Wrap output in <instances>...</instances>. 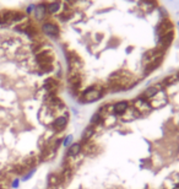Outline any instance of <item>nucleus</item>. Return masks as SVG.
<instances>
[{
	"label": "nucleus",
	"instance_id": "nucleus-1",
	"mask_svg": "<svg viewBox=\"0 0 179 189\" xmlns=\"http://www.w3.org/2000/svg\"><path fill=\"white\" fill-rule=\"evenodd\" d=\"M103 96H104V87L103 86H98V85L90 86L81 93L80 102H82V103L96 102V101L101 100Z\"/></svg>",
	"mask_w": 179,
	"mask_h": 189
},
{
	"label": "nucleus",
	"instance_id": "nucleus-2",
	"mask_svg": "<svg viewBox=\"0 0 179 189\" xmlns=\"http://www.w3.org/2000/svg\"><path fill=\"white\" fill-rule=\"evenodd\" d=\"M36 60L39 65V68L42 69V71L48 72L53 70V60H54V55L51 51H42L39 52L36 56Z\"/></svg>",
	"mask_w": 179,
	"mask_h": 189
},
{
	"label": "nucleus",
	"instance_id": "nucleus-3",
	"mask_svg": "<svg viewBox=\"0 0 179 189\" xmlns=\"http://www.w3.org/2000/svg\"><path fill=\"white\" fill-rule=\"evenodd\" d=\"M134 108L139 112L140 114V117H141V114H149L151 111H152V107H151V103L150 101L147 100H145L144 97H137L136 100H134L133 104H131Z\"/></svg>",
	"mask_w": 179,
	"mask_h": 189
},
{
	"label": "nucleus",
	"instance_id": "nucleus-4",
	"mask_svg": "<svg viewBox=\"0 0 179 189\" xmlns=\"http://www.w3.org/2000/svg\"><path fill=\"white\" fill-rule=\"evenodd\" d=\"M68 122H69V114H68V112H64V116H59V117L53 119L52 128H53L54 131H56V133H60V131H63L65 128H66Z\"/></svg>",
	"mask_w": 179,
	"mask_h": 189
},
{
	"label": "nucleus",
	"instance_id": "nucleus-5",
	"mask_svg": "<svg viewBox=\"0 0 179 189\" xmlns=\"http://www.w3.org/2000/svg\"><path fill=\"white\" fill-rule=\"evenodd\" d=\"M42 32L44 35L53 37V38H58L59 33H60V30L58 27V25H55L53 22H44L42 25Z\"/></svg>",
	"mask_w": 179,
	"mask_h": 189
},
{
	"label": "nucleus",
	"instance_id": "nucleus-6",
	"mask_svg": "<svg viewBox=\"0 0 179 189\" xmlns=\"http://www.w3.org/2000/svg\"><path fill=\"white\" fill-rule=\"evenodd\" d=\"M173 28H174V26H173L172 21L168 20V19H163V21H162L157 27V33L161 37L163 35L169 33V32H173Z\"/></svg>",
	"mask_w": 179,
	"mask_h": 189
},
{
	"label": "nucleus",
	"instance_id": "nucleus-7",
	"mask_svg": "<svg viewBox=\"0 0 179 189\" xmlns=\"http://www.w3.org/2000/svg\"><path fill=\"white\" fill-rule=\"evenodd\" d=\"M68 80H69V84L71 86V91L77 92L80 90V86H81V76H80V74L76 72V71L70 72Z\"/></svg>",
	"mask_w": 179,
	"mask_h": 189
},
{
	"label": "nucleus",
	"instance_id": "nucleus-8",
	"mask_svg": "<svg viewBox=\"0 0 179 189\" xmlns=\"http://www.w3.org/2000/svg\"><path fill=\"white\" fill-rule=\"evenodd\" d=\"M129 102L128 101H119L113 104V114L117 117H121L123 114L129 109Z\"/></svg>",
	"mask_w": 179,
	"mask_h": 189
},
{
	"label": "nucleus",
	"instance_id": "nucleus-9",
	"mask_svg": "<svg viewBox=\"0 0 179 189\" xmlns=\"http://www.w3.org/2000/svg\"><path fill=\"white\" fill-rule=\"evenodd\" d=\"M173 38H174V33L173 32H169V33L167 35H163V36H161L160 39H158V47L161 49H163V51H166V49L170 46V43L173 42Z\"/></svg>",
	"mask_w": 179,
	"mask_h": 189
},
{
	"label": "nucleus",
	"instance_id": "nucleus-10",
	"mask_svg": "<svg viewBox=\"0 0 179 189\" xmlns=\"http://www.w3.org/2000/svg\"><path fill=\"white\" fill-rule=\"evenodd\" d=\"M82 152V144L81 143H72V145L68 149V157H76Z\"/></svg>",
	"mask_w": 179,
	"mask_h": 189
},
{
	"label": "nucleus",
	"instance_id": "nucleus-11",
	"mask_svg": "<svg viewBox=\"0 0 179 189\" xmlns=\"http://www.w3.org/2000/svg\"><path fill=\"white\" fill-rule=\"evenodd\" d=\"M160 90H161V88H160V86H158V85H157V86H151V87H147V88H146L145 91L142 92L141 97H144L145 100H147V101H151L152 98L158 93Z\"/></svg>",
	"mask_w": 179,
	"mask_h": 189
},
{
	"label": "nucleus",
	"instance_id": "nucleus-12",
	"mask_svg": "<svg viewBox=\"0 0 179 189\" xmlns=\"http://www.w3.org/2000/svg\"><path fill=\"white\" fill-rule=\"evenodd\" d=\"M93 134H95V127H92V125H88L85 130H84V133L81 134V144H85V143H87V141H90L92 139V136H93Z\"/></svg>",
	"mask_w": 179,
	"mask_h": 189
},
{
	"label": "nucleus",
	"instance_id": "nucleus-13",
	"mask_svg": "<svg viewBox=\"0 0 179 189\" xmlns=\"http://www.w3.org/2000/svg\"><path fill=\"white\" fill-rule=\"evenodd\" d=\"M156 6H157L156 0H141L140 1V7L145 12H151Z\"/></svg>",
	"mask_w": 179,
	"mask_h": 189
},
{
	"label": "nucleus",
	"instance_id": "nucleus-14",
	"mask_svg": "<svg viewBox=\"0 0 179 189\" xmlns=\"http://www.w3.org/2000/svg\"><path fill=\"white\" fill-rule=\"evenodd\" d=\"M60 183H61V178H60L59 175H56V173H51L49 176H48V185H49L51 188L58 187Z\"/></svg>",
	"mask_w": 179,
	"mask_h": 189
},
{
	"label": "nucleus",
	"instance_id": "nucleus-15",
	"mask_svg": "<svg viewBox=\"0 0 179 189\" xmlns=\"http://www.w3.org/2000/svg\"><path fill=\"white\" fill-rule=\"evenodd\" d=\"M35 12H36V19L42 20L45 16V12H47V5L45 4H39L38 6H36Z\"/></svg>",
	"mask_w": 179,
	"mask_h": 189
},
{
	"label": "nucleus",
	"instance_id": "nucleus-16",
	"mask_svg": "<svg viewBox=\"0 0 179 189\" xmlns=\"http://www.w3.org/2000/svg\"><path fill=\"white\" fill-rule=\"evenodd\" d=\"M90 123H91L90 125H92V127L103 124V117H102V114H101L100 112H96L93 116L91 117V119H90Z\"/></svg>",
	"mask_w": 179,
	"mask_h": 189
},
{
	"label": "nucleus",
	"instance_id": "nucleus-17",
	"mask_svg": "<svg viewBox=\"0 0 179 189\" xmlns=\"http://www.w3.org/2000/svg\"><path fill=\"white\" fill-rule=\"evenodd\" d=\"M60 5H61L60 1H53V3H51V4H48V6H47V11L49 12V14H55V12H58L59 9H60Z\"/></svg>",
	"mask_w": 179,
	"mask_h": 189
},
{
	"label": "nucleus",
	"instance_id": "nucleus-18",
	"mask_svg": "<svg viewBox=\"0 0 179 189\" xmlns=\"http://www.w3.org/2000/svg\"><path fill=\"white\" fill-rule=\"evenodd\" d=\"M72 143H74V135L69 134V135H66V136L64 138V140H63V146L66 147V149H69V147L72 145Z\"/></svg>",
	"mask_w": 179,
	"mask_h": 189
},
{
	"label": "nucleus",
	"instance_id": "nucleus-19",
	"mask_svg": "<svg viewBox=\"0 0 179 189\" xmlns=\"http://www.w3.org/2000/svg\"><path fill=\"white\" fill-rule=\"evenodd\" d=\"M36 173V168H31L30 171H27L25 175L22 176V182H26V180L31 179L32 177H33V175Z\"/></svg>",
	"mask_w": 179,
	"mask_h": 189
},
{
	"label": "nucleus",
	"instance_id": "nucleus-20",
	"mask_svg": "<svg viewBox=\"0 0 179 189\" xmlns=\"http://www.w3.org/2000/svg\"><path fill=\"white\" fill-rule=\"evenodd\" d=\"M19 187H20V179H19V178H16V179H14L12 182H11V188L17 189Z\"/></svg>",
	"mask_w": 179,
	"mask_h": 189
},
{
	"label": "nucleus",
	"instance_id": "nucleus-21",
	"mask_svg": "<svg viewBox=\"0 0 179 189\" xmlns=\"http://www.w3.org/2000/svg\"><path fill=\"white\" fill-rule=\"evenodd\" d=\"M35 9H36V6H35V5H30V6L27 7V10H26V11H27L28 14H31L32 11H35Z\"/></svg>",
	"mask_w": 179,
	"mask_h": 189
},
{
	"label": "nucleus",
	"instance_id": "nucleus-22",
	"mask_svg": "<svg viewBox=\"0 0 179 189\" xmlns=\"http://www.w3.org/2000/svg\"><path fill=\"white\" fill-rule=\"evenodd\" d=\"M125 52H126V54H129L130 52H133V47H128V48H126V51H125Z\"/></svg>",
	"mask_w": 179,
	"mask_h": 189
},
{
	"label": "nucleus",
	"instance_id": "nucleus-23",
	"mask_svg": "<svg viewBox=\"0 0 179 189\" xmlns=\"http://www.w3.org/2000/svg\"><path fill=\"white\" fill-rule=\"evenodd\" d=\"M175 76H177V79L179 80V71H178V74H177V75H175Z\"/></svg>",
	"mask_w": 179,
	"mask_h": 189
},
{
	"label": "nucleus",
	"instance_id": "nucleus-24",
	"mask_svg": "<svg viewBox=\"0 0 179 189\" xmlns=\"http://www.w3.org/2000/svg\"><path fill=\"white\" fill-rule=\"evenodd\" d=\"M178 26H179V22H178Z\"/></svg>",
	"mask_w": 179,
	"mask_h": 189
}]
</instances>
